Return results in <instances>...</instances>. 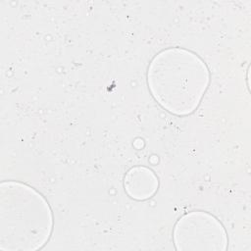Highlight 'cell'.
Returning a JSON list of instances; mask_svg holds the SVG:
<instances>
[{
    "mask_svg": "<svg viewBox=\"0 0 251 251\" xmlns=\"http://www.w3.org/2000/svg\"><path fill=\"white\" fill-rule=\"evenodd\" d=\"M210 80L205 62L194 52L170 47L154 56L147 70L149 90L168 112L186 116L200 104Z\"/></svg>",
    "mask_w": 251,
    "mask_h": 251,
    "instance_id": "1",
    "label": "cell"
},
{
    "mask_svg": "<svg viewBox=\"0 0 251 251\" xmlns=\"http://www.w3.org/2000/svg\"><path fill=\"white\" fill-rule=\"evenodd\" d=\"M53 229V214L47 200L30 185L15 180L0 185V249H41Z\"/></svg>",
    "mask_w": 251,
    "mask_h": 251,
    "instance_id": "2",
    "label": "cell"
},
{
    "mask_svg": "<svg viewBox=\"0 0 251 251\" xmlns=\"http://www.w3.org/2000/svg\"><path fill=\"white\" fill-rule=\"evenodd\" d=\"M173 240L176 250H226L227 235L222 223L212 214L191 211L175 225Z\"/></svg>",
    "mask_w": 251,
    "mask_h": 251,
    "instance_id": "3",
    "label": "cell"
},
{
    "mask_svg": "<svg viewBox=\"0 0 251 251\" xmlns=\"http://www.w3.org/2000/svg\"><path fill=\"white\" fill-rule=\"evenodd\" d=\"M124 185L130 198L143 201L151 198L157 192L159 180L151 169L137 166L126 173Z\"/></svg>",
    "mask_w": 251,
    "mask_h": 251,
    "instance_id": "4",
    "label": "cell"
}]
</instances>
